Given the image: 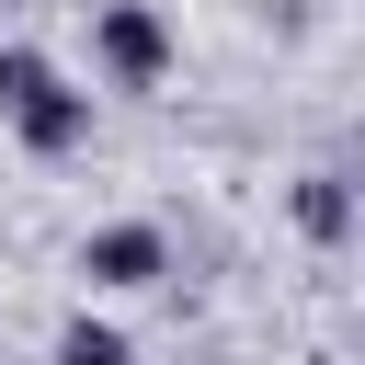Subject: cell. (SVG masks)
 Segmentation results:
<instances>
[{
  "instance_id": "5b68a950",
  "label": "cell",
  "mask_w": 365,
  "mask_h": 365,
  "mask_svg": "<svg viewBox=\"0 0 365 365\" xmlns=\"http://www.w3.org/2000/svg\"><path fill=\"white\" fill-rule=\"evenodd\" d=\"M57 365H137V354H125V331H114V319H91V308H80V319L57 331Z\"/></svg>"
},
{
  "instance_id": "277c9868",
  "label": "cell",
  "mask_w": 365,
  "mask_h": 365,
  "mask_svg": "<svg viewBox=\"0 0 365 365\" xmlns=\"http://www.w3.org/2000/svg\"><path fill=\"white\" fill-rule=\"evenodd\" d=\"M297 228L342 251V240H354V182H342V171H308V182H297Z\"/></svg>"
},
{
  "instance_id": "7a4b0ae2",
  "label": "cell",
  "mask_w": 365,
  "mask_h": 365,
  "mask_svg": "<svg viewBox=\"0 0 365 365\" xmlns=\"http://www.w3.org/2000/svg\"><path fill=\"white\" fill-rule=\"evenodd\" d=\"M91 57H103L114 91H160L182 46H171V23H160L148 0H103V11H91Z\"/></svg>"
},
{
  "instance_id": "3957f363",
  "label": "cell",
  "mask_w": 365,
  "mask_h": 365,
  "mask_svg": "<svg viewBox=\"0 0 365 365\" xmlns=\"http://www.w3.org/2000/svg\"><path fill=\"white\" fill-rule=\"evenodd\" d=\"M80 274H91V285H114V297H137V285H160V274H171V240H160L148 217L91 228V240H80Z\"/></svg>"
},
{
  "instance_id": "6da1fadb",
  "label": "cell",
  "mask_w": 365,
  "mask_h": 365,
  "mask_svg": "<svg viewBox=\"0 0 365 365\" xmlns=\"http://www.w3.org/2000/svg\"><path fill=\"white\" fill-rule=\"evenodd\" d=\"M0 114H11V137H23L34 160H68V148L91 137V91H68L34 46H0Z\"/></svg>"
}]
</instances>
